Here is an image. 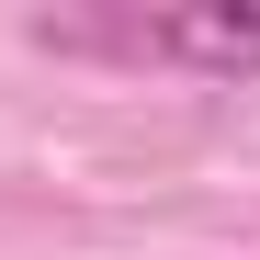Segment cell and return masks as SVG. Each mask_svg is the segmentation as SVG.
Wrapping results in <instances>:
<instances>
[{
	"label": "cell",
	"mask_w": 260,
	"mask_h": 260,
	"mask_svg": "<svg viewBox=\"0 0 260 260\" xmlns=\"http://www.w3.org/2000/svg\"><path fill=\"white\" fill-rule=\"evenodd\" d=\"M34 46L68 57H147L192 79H260V0H204V12H113V23H34Z\"/></svg>",
	"instance_id": "6da1fadb"
}]
</instances>
